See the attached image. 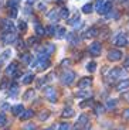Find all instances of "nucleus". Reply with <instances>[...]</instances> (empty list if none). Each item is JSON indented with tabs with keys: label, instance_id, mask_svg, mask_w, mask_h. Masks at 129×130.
<instances>
[{
	"label": "nucleus",
	"instance_id": "f3484780",
	"mask_svg": "<svg viewBox=\"0 0 129 130\" xmlns=\"http://www.w3.org/2000/svg\"><path fill=\"white\" fill-rule=\"evenodd\" d=\"M34 78H36V76H34V74H31V72H30V74H26L24 75V76H23V84L24 85H29V84H31L33 81H34Z\"/></svg>",
	"mask_w": 129,
	"mask_h": 130
},
{
	"label": "nucleus",
	"instance_id": "c03bdc74",
	"mask_svg": "<svg viewBox=\"0 0 129 130\" xmlns=\"http://www.w3.org/2000/svg\"><path fill=\"white\" fill-rule=\"evenodd\" d=\"M26 28H27V24H26V21H20V23H19V30H21V31H24Z\"/></svg>",
	"mask_w": 129,
	"mask_h": 130
},
{
	"label": "nucleus",
	"instance_id": "a18cd8bd",
	"mask_svg": "<svg viewBox=\"0 0 129 130\" xmlns=\"http://www.w3.org/2000/svg\"><path fill=\"white\" fill-rule=\"evenodd\" d=\"M37 127L34 126V124H27V126H24V129L23 130H36Z\"/></svg>",
	"mask_w": 129,
	"mask_h": 130
},
{
	"label": "nucleus",
	"instance_id": "49530a36",
	"mask_svg": "<svg viewBox=\"0 0 129 130\" xmlns=\"http://www.w3.org/2000/svg\"><path fill=\"white\" fill-rule=\"evenodd\" d=\"M122 116H123V119H129V107L122 112Z\"/></svg>",
	"mask_w": 129,
	"mask_h": 130
},
{
	"label": "nucleus",
	"instance_id": "dca6fc26",
	"mask_svg": "<svg viewBox=\"0 0 129 130\" xmlns=\"http://www.w3.org/2000/svg\"><path fill=\"white\" fill-rule=\"evenodd\" d=\"M17 92H19V85L17 84H11V86H9V95L11 98L17 96Z\"/></svg>",
	"mask_w": 129,
	"mask_h": 130
},
{
	"label": "nucleus",
	"instance_id": "7c9ffc66",
	"mask_svg": "<svg viewBox=\"0 0 129 130\" xmlns=\"http://www.w3.org/2000/svg\"><path fill=\"white\" fill-rule=\"evenodd\" d=\"M82 11H84V13H87V14H89V13H92V4H84V6H82Z\"/></svg>",
	"mask_w": 129,
	"mask_h": 130
},
{
	"label": "nucleus",
	"instance_id": "e433bc0d",
	"mask_svg": "<svg viewBox=\"0 0 129 130\" xmlns=\"http://www.w3.org/2000/svg\"><path fill=\"white\" fill-rule=\"evenodd\" d=\"M92 102H94L92 99H87V101H84V103H81L80 106L82 107V109H85V107H88V106H92V105H94Z\"/></svg>",
	"mask_w": 129,
	"mask_h": 130
},
{
	"label": "nucleus",
	"instance_id": "473e14b6",
	"mask_svg": "<svg viewBox=\"0 0 129 130\" xmlns=\"http://www.w3.org/2000/svg\"><path fill=\"white\" fill-rule=\"evenodd\" d=\"M48 116H50V112L44 110V112H41V113L38 115V119H40V120H47V119H48Z\"/></svg>",
	"mask_w": 129,
	"mask_h": 130
},
{
	"label": "nucleus",
	"instance_id": "f257e3e1",
	"mask_svg": "<svg viewBox=\"0 0 129 130\" xmlns=\"http://www.w3.org/2000/svg\"><path fill=\"white\" fill-rule=\"evenodd\" d=\"M123 75H126V71L125 69H122V68H113L112 71L109 72V76H108V79H109V82H111V79H119V78H122Z\"/></svg>",
	"mask_w": 129,
	"mask_h": 130
},
{
	"label": "nucleus",
	"instance_id": "c756f323",
	"mask_svg": "<svg viewBox=\"0 0 129 130\" xmlns=\"http://www.w3.org/2000/svg\"><path fill=\"white\" fill-rule=\"evenodd\" d=\"M7 124V117H6V115L2 112L0 113V127H4Z\"/></svg>",
	"mask_w": 129,
	"mask_h": 130
},
{
	"label": "nucleus",
	"instance_id": "a878e982",
	"mask_svg": "<svg viewBox=\"0 0 129 130\" xmlns=\"http://www.w3.org/2000/svg\"><path fill=\"white\" fill-rule=\"evenodd\" d=\"M36 34L38 37H43L45 34V28H44V27H41L40 24H37V26H36Z\"/></svg>",
	"mask_w": 129,
	"mask_h": 130
},
{
	"label": "nucleus",
	"instance_id": "5701e85b",
	"mask_svg": "<svg viewBox=\"0 0 129 130\" xmlns=\"http://www.w3.org/2000/svg\"><path fill=\"white\" fill-rule=\"evenodd\" d=\"M34 95H36V91H33V89H29V91H27L26 93L23 95V99H24V101H30V99H33V98H34Z\"/></svg>",
	"mask_w": 129,
	"mask_h": 130
},
{
	"label": "nucleus",
	"instance_id": "de8ad7c7",
	"mask_svg": "<svg viewBox=\"0 0 129 130\" xmlns=\"http://www.w3.org/2000/svg\"><path fill=\"white\" fill-rule=\"evenodd\" d=\"M45 81H47V78H41V79H40V81L37 82V88H41V86H43V84H44Z\"/></svg>",
	"mask_w": 129,
	"mask_h": 130
},
{
	"label": "nucleus",
	"instance_id": "a19ab883",
	"mask_svg": "<svg viewBox=\"0 0 129 130\" xmlns=\"http://www.w3.org/2000/svg\"><path fill=\"white\" fill-rule=\"evenodd\" d=\"M10 17L11 19H14V17H17V7H10Z\"/></svg>",
	"mask_w": 129,
	"mask_h": 130
},
{
	"label": "nucleus",
	"instance_id": "f8f14e48",
	"mask_svg": "<svg viewBox=\"0 0 129 130\" xmlns=\"http://www.w3.org/2000/svg\"><path fill=\"white\" fill-rule=\"evenodd\" d=\"M75 96L80 98V99H89L92 96V91H78Z\"/></svg>",
	"mask_w": 129,
	"mask_h": 130
},
{
	"label": "nucleus",
	"instance_id": "79ce46f5",
	"mask_svg": "<svg viewBox=\"0 0 129 130\" xmlns=\"http://www.w3.org/2000/svg\"><path fill=\"white\" fill-rule=\"evenodd\" d=\"M58 130H70V124L68 123H60Z\"/></svg>",
	"mask_w": 129,
	"mask_h": 130
},
{
	"label": "nucleus",
	"instance_id": "603ef678",
	"mask_svg": "<svg viewBox=\"0 0 129 130\" xmlns=\"http://www.w3.org/2000/svg\"><path fill=\"white\" fill-rule=\"evenodd\" d=\"M17 6V0H10L9 2V7H16Z\"/></svg>",
	"mask_w": 129,
	"mask_h": 130
},
{
	"label": "nucleus",
	"instance_id": "6ab92c4d",
	"mask_svg": "<svg viewBox=\"0 0 129 130\" xmlns=\"http://www.w3.org/2000/svg\"><path fill=\"white\" fill-rule=\"evenodd\" d=\"M38 59V58H37ZM50 67V61L48 59H38V69L43 71V69H47Z\"/></svg>",
	"mask_w": 129,
	"mask_h": 130
},
{
	"label": "nucleus",
	"instance_id": "4be33fe9",
	"mask_svg": "<svg viewBox=\"0 0 129 130\" xmlns=\"http://www.w3.org/2000/svg\"><path fill=\"white\" fill-rule=\"evenodd\" d=\"M14 40H16V34H14V32H7V34H4V42H6V44L13 42Z\"/></svg>",
	"mask_w": 129,
	"mask_h": 130
},
{
	"label": "nucleus",
	"instance_id": "39448f33",
	"mask_svg": "<svg viewBox=\"0 0 129 130\" xmlns=\"http://www.w3.org/2000/svg\"><path fill=\"white\" fill-rule=\"evenodd\" d=\"M113 42H115V45H118V47H125L126 44H128V38H126L125 34L119 32V34H116V36H115Z\"/></svg>",
	"mask_w": 129,
	"mask_h": 130
},
{
	"label": "nucleus",
	"instance_id": "4c0bfd02",
	"mask_svg": "<svg viewBox=\"0 0 129 130\" xmlns=\"http://www.w3.org/2000/svg\"><path fill=\"white\" fill-rule=\"evenodd\" d=\"M87 69H88L89 72H94L95 69H97V62H94V61L89 62V64L87 65Z\"/></svg>",
	"mask_w": 129,
	"mask_h": 130
},
{
	"label": "nucleus",
	"instance_id": "cd10ccee",
	"mask_svg": "<svg viewBox=\"0 0 129 130\" xmlns=\"http://www.w3.org/2000/svg\"><path fill=\"white\" fill-rule=\"evenodd\" d=\"M21 61L24 62V64H30V62H31V55H30L29 52L23 54V55H21Z\"/></svg>",
	"mask_w": 129,
	"mask_h": 130
},
{
	"label": "nucleus",
	"instance_id": "72a5a7b5",
	"mask_svg": "<svg viewBox=\"0 0 129 130\" xmlns=\"http://www.w3.org/2000/svg\"><path fill=\"white\" fill-rule=\"evenodd\" d=\"M105 2H107V0H97V3H95V11H99L101 7L105 4Z\"/></svg>",
	"mask_w": 129,
	"mask_h": 130
},
{
	"label": "nucleus",
	"instance_id": "f704fd0d",
	"mask_svg": "<svg viewBox=\"0 0 129 130\" xmlns=\"http://www.w3.org/2000/svg\"><path fill=\"white\" fill-rule=\"evenodd\" d=\"M45 32H47L48 36H55V34H54V32H55V27L53 26V24H51V26H48L47 28H45Z\"/></svg>",
	"mask_w": 129,
	"mask_h": 130
},
{
	"label": "nucleus",
	"instance_id": "864d4df0",
	"mask_svg": "<svg viewBox=\"0 0 129 130\" xmlns=\"http://www.w3.org/2000/svg\"><path fill=\"white\" fill-rule=\"evenodd\" d=\"M122 6L128 9V7H129V0H123V2H122Z\"/></svg>",
	"mask_w": 129,
	"mask_h": 130
},
{
	"label": "nucleus",
	"instance_id": "aec40b11",
	"mask_svg": "<svg viewBox=\"0 0 129 130\" xmlns=\"http://www.w3.org/2000/svg\"><path fill=\"white\" fill-rule=\"evenodd\" d=\"M104 112H105V107H104V105H101V103H95V106H94V113L95 115H102Z\"/></svg>",
	"mask_w": 129,
	"mask_h": 130
},
{
	"label": "nucleus",
	"instance_id": "423d86ee",
	"mask_svg": "<svg viewBox=\"0 0 129 130\" xmlns=\"http://www.w3.org/2000/svg\"><path fill=\"white\" fill-rule=\"evenodd\" d=\"M122 51H119V50H109V52H108V59L109 61H119L121 58H122Z\"/></svg>",
	"mask_w": 129,
	"mask_h": 130
},
{
	"label": "nucleus",
	"instance_id": "b1692460",
	"mask_svg": "<svg viewBox=\"0 0 129 130\" xmlns=\"http://www.w3.org/2000/svg\"><path fill=\"white\" fill-rule=\"evenodd\" d=\"M80 20H81L80 13H75V16L72 17V19L68 20V24H71V26H77V23H80Z\"/></svg>",
	"mask_w": 129,
	"mask_h": 130
},
{
	"label": "nucleus",
	"instance_id": "a211bd4d",
	"mask_svg": "<svg viewBox=\"0 0 129 130\" xmlns=\"http://www.w3.org/2000/svg\"><path fill=\"white\" fill-rule=\"evenodd\" d=\"M98 36V28L97 27H91V28L87 30L85 32V38H89V37H97Z\"/></svg>",
	"mask_w": 129,
	"mask_h": 130
},
{
	"label": "nucleus",
	"instance_id": "13d9d810",
	"mask_svg": "<svg viewBox=\"0 0 129 130\" xmlns=\"http://www.w3.org/2000/svg\"><path fill=\"white\" fill-rule=\"evenodd\" d=\"M57 2H61V0H57Z\"/></svg>",
	"mask_w": 129,
	"mask_h": 130
},
{
	"label": "nucleus",
	"instance_id": "4d7b16f0",
	"mask_svg": "<svg viewBox=\"0 0 129 130\" xmlns=\"http://www.w3.org/2000/svg\"><path fill=\"white\" fill-rule=\"evenodd\" d=\"M44 130H54V126H51V127H47V129H44Z\"/></svg>",
	"mask_w": 129,
	"mask_h": 130
},
{
	"label": "nucleus",
	"instance_id": "37998d69",
	"mask_svg": "<svg viewBox=\"0 0 129 130\" xmlns=\"http://www.w3.org/2000/svg\"><path fill=\"white\" fill-rule=\"evenodd\" d=\"M64 34H65V30H64V28H58V31H57V38H62V37H64Z\"/></svg>",
	"mask_w": 129,
	"mask_h": 130
},
{
	"label": "nucleus",
	"instance_id": "6e6552de",
	"mask_svg": "<svg viewBox=\"0 0 129 130\" xmlns=\"http://www.w3.org/2000/svg\"><path fill=\"white\" fill-rule=\"evenodd\" d=\"M0 27H2V30H3V31H6V32H13V30H14V26H13V23H11V21H10V20H2V21H0Z\"/></svg>",
	"mask_w": 129,
	"mask_h": 130
},
{
	"label": "nucleus",
	"instance_id": "bb28decb",
	"mask_svg": "<svg viewBox=\"0 0 129 130\" xmlns=\"http://www.w3.org/2000/svg\"><path fill=\"white\" fill-rule=\"evenodd\" d=\"M10 55H11V51H10V50H6V51H3V54L0 55V61H6V59H9Z\"/></svg>",
	"mask_w": 129,
	"mask_h": 130
},
{
	"label": "nucleus",
	"instance_id": "3c124183",
	"mask_svg": "<svg viewBox=\"0 0 129 130\" xmlns=\"http://www.w3.org/2000/svg\"><path fill=\"white\" fill-rule=\"evenodd\" d=\"M123 68H129V55L125 58V61H123Z\"/></svg>",
	"mask_w": 129,
	"mask_h": 130
},
{
	"label": "nucleus",
	"instance_id": "7ed1b4c3",
	"mask_svg": "<svg viewBox=\"0 0 129 130\" xmlns=\"http://www.w3.org/2000/svg\"><path fill=\"white\" fill-rule=\"evenodd\" d=\"M87 124H88V116L87 115H81L80 119L77 120V123L74 126V130H82Z\"/></svg>",
	"mask_w": 129,
	"mask_h": 130
},
{
	"label": "nucleus",
	"instance_id": "1a4fd4ad",
	"mask_svg": "<svg viewBox=\"0 0 129 130\" xmlns=\"http://www.w3.org/2000/svg\"><path fill=\"white\" fill-rule=\"evenodd\" d=\"M91 84H92V78H89V76H85V78H81L80 82H78V88L80 89H87L91 86Z\"/></svg>",
	"mask_w": 129,
	"mask_h": 130
},
{
	"label": "nucleus",
	"instance_id": "8fccbe9b",
	"mask_svg": "<svg viewBox=\"0 0 129 130\" xmlns=\"http://www.w3.org/2000/svg\"><path fill=\"white\" fill-rule=\"evenodd\" d=\"M0 107H2L3 110H6V109H10V105H9V103H6V102H3V103L0 105Z\"/></svg>",
	"mask_w": 129,
	"mask_h": 130
},
{
	"label": "nucleus",
	"instance_id": "0eeeda50",
	"mask_svg": "<svg viewBox=\"0 0 129 130\" xmlns=\"http://www.w3.org/2000/svg\"><path fill=\"white\" fill-rule=\"evenodd\" d=\"M101 50H102V47H101V42H92L89 45V54L92 57H98L101 54Z\"/></svg>",
	"mask_w": 129,
	"mask_h": 130
},
{
	"label": "nucleus",
	"instance_id": "6e6d98bb",
	"mask_svg": "<svg viewBox=\"0 0 129 130\" xmlns=\"http://www.w3.org/2000/svg\"><path fill=\"white\" fill-rule=\"evenodd\" d=\"M43 9H45V6H44V4H38V10H43Z\"/></svg>",
	"mask_w": 129,
	"mask_h": 130
},
{
	"label": "nucleus",
	"instance_id": "ddd939ff",
	"mask_svg": "<svg viewBox=\"0 0 129 130\" xmlns=\"http://www.w3.org/2000/svg\"><path fill=\"white\" fill-rule=\"evenodd\" d=\"M17 67H19V64H17V62H11V64L9 65V67H7L6 68V74L7 75H14L17 72Z\"/></svg>",
	"mask_w": 129,
	"mask_h": 130
},
{
	"label": "nucleus",
	"instance_id": "393cba45",
	"mask_svg": "<svg viewBox=\"0 0 129 130\" xmlns=\"http://www.w3.org/2000/svg\"><path fill=\"white\" fill-rule=\"evenodd\" d=\"M48 19L50 20H53V21H57V20L58 19H60V14H58V11H57V10H51V11H50V13H48Z\"/></svg>",
	"mask_w": 129,
	"mask_h": 130
},
{
	"label": "nucleus",
	"instance_id": "f03ea898",
	"mask_svg": "<svg viewBox=\"0 0 129 130\" xmlns=\"http://www.w3.org/2000/svg\"><path fill=\"white\" fill-rule=\"evenodd\" d=\"M74 79H75V74L72 71L64 72V74H62V76H61V82L64 85H71L72 82H74Z\"/></svg>",
	"mask_w": 129,
	"mask_h": 130
},
{
	"label": "nucleus",
	"instance_id": "2eb2a0df",
	"mask_svg": "<svg viewBox=\"0 0 129 130\" xmlns=\"http://www.w3.org/2000/svg\"><path fill=\"white\" fill-rule=\"evenodd\" d=\"M11 112H13L14 116H20V115L24 112V106H23L21 103H19V105H16V106L11 107Z\"/></svg>",
	"mask_w": 129,
	"mask_h": 130
},
{
	"label": "nucleus",
	"instance_id": "9d476101",
	"mask_svg": "<svg viewBox=\"0 0 129 130\" xmlns=\"http://www.w3.org/2000/svg\"><path fill=\"white\" fill-rule=\"evenodd\" d=\"M126 89H129V79H122L119 84L116 85V91L118 92H123Z\"/></svg>",
	"mask_w": 129,
	"mask_h": 130
},
{
	"label": "nucleus",
	"instance_id": "5fc2aeb1",
	"mask_svg": "<svg viewBox=\"0 0 129 130\" xmlns=\"http://www.w3.org/2000/svg\"><path fill=\"white\" fill-rule=\"evenodd\" d=\"M123 99H126V101L129 102V92H126V93H123Z\"/></svg>",
	"mask_w": 129,
	"mask_h": 130
},
{
	"label": "nucleus",
	"instance_id": "20e7f679",
	"mask_svg": "<svg viewBox=\"0 0 129 130\" xmlns=\"http://www.w3.org/2000/svg\"><path fill=\"white\" fill-rule=\"evenodd\" d=\"M44 96L48 99L50 102H55V99H57V93H55V89L51 88V86H47V88H44Z\"/></svg>",
	"mask_w": 129,
	"mask_h": 130
},
{
	"label": "nucleus",
	"instance_id": "c9c22d12",
	"mask_svg": "<svg viewBox=\"0 0 129 130\" xmlns=\"http://www.w3.org/2000/svg\"><path fill=\"white\" fill-rule=\"evenodd\" d=\"M7 86H10V81L9 79H3V82L0 84V91H4Z\"/></svg>",
	"mask_w": 129,
	"mask_h": 130
},
{
	"label": "nucleus",
	"instance_id": "09e8293b",
	"mask_svg": "<svg viewBox=\"0 0 129 130\" xmlns=\"http://www.w3.org/2000/svg\"><path fill=\"white\" fill-rule=\"evenodd\" d=\"M61 65L62 67H70V65H71V61H70V59H64V61L61 62Z\"/></svg>",
	"mask_w": 129,
	"mask_h": 130
},
{
	"label": "nucleus",
	"instance_id": "412c9836",
	"mask_svg": "<svg viewBox=\"0 0 129 130\" xmlns=\"http://www.w3.org/2000/svg\"><path fill=\"white\" fill-rule=\"evenodd\" d=\"M61 116L62 117H72L74 116V109H72V107H65L64 110H62V113H61Z\"/></svg>",
	"mask_w": 129,
	"mask_h": 130
},
{
	"label": "nucleus",
	"instance_id": "4468645a",
	"mask_svg": "<svg viewBox=\"0 0 129 130\" xmlns=\"http://www.w3.org/2000/svg\"><path fill=\"white\" fill-rule=\"evenodd\" d=\"M33 116H34L33 109H27V110H24L21 115H20V119H21V120H29V119H31Z\"/></svg>",
	"mask_w": 129,
	"mask_h": 130
},
{
	"label": "nucleus",
	"instance_id": "9b49d317",
	"mask_svg": "<svg viewBox=\"0 0 129 130\" xmlns=\"http://www.w3.org/2000/svg\"><path fill=\"white\" fill-rule=\"evenodd\" d=\"M111 10H112V2H105V4L101 7V10L98 11V13L99 14H108Z\"/></svg>",
	"mask_w": 129,
	"mask_h": 130
},
{
	"label": "nucleus",
	"instance_id": "58836bf2",
	"mask_svg": "<svg viewBox=\"0 0 129 130\" xmlns=\"http://www.w3.org/2000/svg\"><path fill=\"white\" fill-rule=\"evenodd\" d=\"M105 16H107V19H118L119 14L116 13L115 10H112V13H108V14H105Z\"/></svg>",
	"mask_w": 129,
	"mask_h": 130
},
{
	"label": "nucleus",
	"instance_id": "2f4dec72",
	"mask_svg": "<svg viewBox=\"0 0 129 130\" xmlns=\"http://www.w3.org/2000/svg\"><path fill=\"white\" fill-rule=\"evenodd\" d=\"M115 107H116V101L115 99H109V101L107 102V109L111 110V109H115Z\"/></svg>",
	"mask_w": 129,
	"mask_h": 130
},
{
	"label": "nucleus",
	"instance_id": "ea45409f",
	"mask_svg": "<svg viewBox=\"0 0 129 130\" xmlns=\"http://www.w3.org/2000/svg\"><path fill=\"white\" fill-rule=\"evenodd\" d=\"M37 41H38L37 37H30V38L27 40V44H29V45H33V44H37Z\"/></svg>",
	"mask_w": 129,
	"mask_h": 130
},
{
	"label": "nucleus",
	"instance_id": "c85d7f7f",
	"mask_svg": "<svg viewBox=\"0 0 129 130\" xmlns=\"http://www.w3.org/2000/svg\"><path fill=\"white\" fill-rule=\"evenodd\" d=\"M68 16H70V10H68L67 7L61 9V11H60V17H61V19H68Z\"/></svg>",
	"mask_w": 129,
	"mask_h": 130
}]
</instances>
